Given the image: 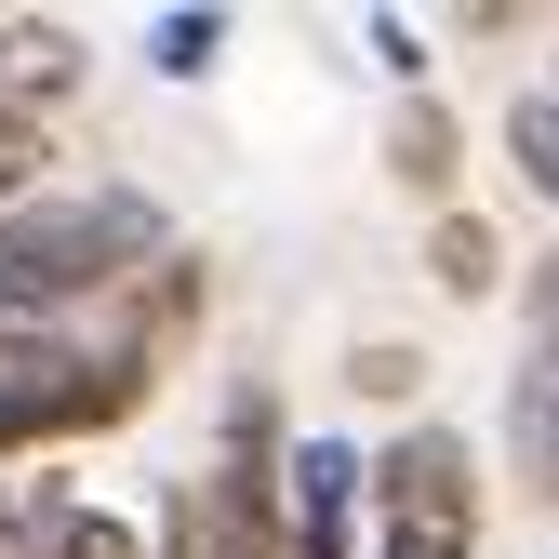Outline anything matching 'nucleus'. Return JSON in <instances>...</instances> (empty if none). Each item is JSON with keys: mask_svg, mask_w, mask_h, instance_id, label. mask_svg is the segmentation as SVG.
I'll return each mask as SVG.
<instances>
[{"mask_svg": "<svg viewBox=\"0 0 559 559\" xmlns=\"http://www.w3.org/2000/svg\"><path fill=\"white\" fill-rule=\"evenodd\" d=\"M507 453H520V479L559 507V346H533V360L507 373Z\"/></svg>", "mask_w": 559, "mask_h": 559, "instance_id": "obj_8", "label": "nucleus"}, {"mask_svg": "<svg viewBox=\"0 0 559 559\" xmlns=\"http://www.w3.org/2000/svg\"><path fill=\"white\" fill-rule=\"evenodd\" d=\"M427 280H440L453 307L507 294V227H493V214H427Z\"/></svg>", "mask_w": 559, "mask_h": 559, "instance_id": "obj_9", "label": "nucleus"}, {"mask_svg": "<svg viewBox=\"0 0 559 559\" xmlns=\"http://www.w3.org/2000/svg\"><path fill=\"white\" fill-rule=\"evenodd\" d=\"M520 333H533V346H559V240H546V253H520Z\"/></svg>", "mask_w": 559, "mask_h": 559, "instance_id": "obj_15", "label": "nucleus"}, {"mask_svg": "<svg viewBox=\"0 0 559 559\" xmlns=\"http://www.w3.org/2000/svg\"><path fill=\"white\" fill-rule=\"evenodd\" d=\"M373 160H386V187L413 214H466V120H453V94H400Z\"/></svg>", "mask_w": 559, "mask_h": 559, "instance_id": "obj_6", "label": "nucleus"}, {"mask_svg": "<svg viewBox=\"0 0 559 559\" xmlns=\"http://www.w3.org/2000/svg\"><path fill=\"white\" fill-rule=\"evenodd\" d=\"M493 533V466H479L466 427L413 413V427L373 440V559H479Z\"/></svg>", "mask_w": 559, "mask_h": 559, "instance_id": "obj_3", "label": "nucleus"}, {"mask_svg": "<svg viewBox=\"0 0 559 559\" xmlns=\"http://www.w3.org/2000/svg\"><path fill=\"white\" fill-rule=\"evenodd\" d=\"M346 386L386 400V413H413V400H427V360H413L400 333H360V346H346Z\"/></svg>", "mask_w": 559, "mask_h": 559, "instance_id": "obj_13", "label": "nucleus"}, {"mask_svg": "<svg viewBox=\"0 0 559 559\" xmlns=\"http://www.w3.org/2000/svg\"><path fill=\"white\" fill-rule=\"evenodd\" d=\"M360 40H373V67H386L400 94H440V81H427V27H413V14H373Z\"/></svg>", "mask_w": 559, "mask_h": 559, "instance_id": "obj_14", "label": "nucleus"}, {"mask_svg": "<svg viewBox=\"0 0 559 559\" xmlns=\"http://www.w3.org/2000/svg\"><path fill=\"white\" fill-rule=\"evenodd\" d=\"M160 386H174V373H147V360H120V346H94L81 320H53V333H0V466L27 479L40 453L120 440Z\"/></svg>", "mask_w": 559, "mask_h": 559, "instance_id": "obj_2", "label": "nucleus"}, {"mask_svg": "<svg viewBox=\"0 0 559 559\" xmlns=\"http://www.w3.org/2000/svg\"><path fill=\"white\" fill-rule=\"evenodd\" d=\"M147 559H227V533H214V493H200V466H187V479H160V507H147Z\"/></svg>", "mask_w": 559, "mask_h": 559, "instance_id": "obj_10", "label": "nucleus"}, {"mask_svg": "<svg viewBox=\"0 0 559 559\" xmlns=\"http://www.w3.org/2000/svg\"><path fill=\"white\" fill-rule=\"evenodd\" d=\"M546 94H559V81H546Z\"/></svg>", "mask_w": 559, "mask_h": 559, "instance_id": "obj_17", "label": "nucleus"}, {"mask_svg": "<svg viewBox=\"0 0 559 559\" xmlns=\"http://www.w3.org/2000/svg\"><path fill=\"white\" fill-rule=\"evenodd\" d=\"M507 160H520V187L559 214V94L533 81V94H507Z\"/></svg>", "mask_w": 559, "mask_h": 559, "instance_id": "obj_11", "label": "nucleus"}, {"mask_svg": "<svg viewBox=\"0 0 559 559\" xmlns=\"http://www.w3.org/2000/svg\"><path fill=\"white\" fill-rule=\"evenodd\" d=\"M174 253V214L147 187H40L0 214V333H53V320H81L107 307L133 266H160Z\"/></svg>", "mask_w": 559, "mask_h": 559, "instance_id": "obj_1", "label": "nucleus"}, {"mask_svg": "<svg viewBox=\"0 0 559 559\" xmlns=\"http://www.w3.org/2000/svg\"><path fill=\"white\" fill-rule=\"evenodd\" d=\"M147 67H160V81H214V67H227V14H214V0H200V14H160Z\"/></svg>", "mask_w": 559, "mask_h": 559, "instance_id": "obj_12", "label": "nucleus"}, {"mask_svg": "<svg viewBox=\"0 0 559 559\" xmlns=\"http://www.w3.org/2000/svg\"><path fill=\"white\" fill-rule=\"evenodd\" d=\"M81 27L53 14H0V120H67V94H81Z\"/></svg>", "mask_w": 559, "mask_h": 559, "instance_id": "obj_7", "label": "nucleus"}, {"mask_svg": "<svg viewBox=\"0 0 559 559\" xmlns=\"http://www.w3.org/2000/svg\"><path fill=\"white\" fill-rule=\"evenodd\" d=\"M0 520H14V466H0Z\"/></svg>", "mask_w": 559, "mask_h": 559, "instance_id": "obj_16", "label": "nucleus"}, {"mask_svg": "<svg viewBox=\"0 0 559 559\" xmlns=\"http://www.w3.org/2000/svg\"><path fill=\"white\" fill-rule=\"evenodd\" d=\"M294 559H373V440H294Z\"/></svg>", "mask_w": 559, "mask_h": 559, "instance_id": "obj_4", "label": "nucleus"}, {"mask_svg": "<svg viewBox=\"0 0 559 559\" xmlns=\"http://www.w3.org/2000/svg\"><path fill=\"white\" fill-rule=\"evenodd\" d=\"M0 559H147V533H133L120 507L67 493V479H14V520H0Z\"/></svg>", "mask_w": 559, "mask_h": 559, "instance_id": "obj_5", "label": "nucleus"}]
</instances>
